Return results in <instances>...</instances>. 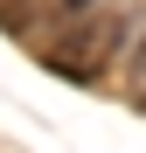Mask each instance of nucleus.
<instances>
[{
	"mask_svg": "<svg viewBox=\"0 0 146 153\" xmlns=\"http://www.w3.org/2000/svg\"><path fill=\"white\" fill-rule=\"evenodd\" d=\"M118 49H125V21H118L111 7H97V14H84V21H63L42 63L56 70V76H77V84H84V76H97Z\"/></svg>",
	"mask_w": 146,
	"mask_h": 153,
	"instance_id": "obj_1",
	"label": "nucleus"
},
{
	"mask_svg": "<svg viewBox=\"0 0 146 153\" xmlns=\"http://www.w3.org/2000/svg\"><path fill=\"white\" fill-rule=\"evenodd\" d=\"M56 0H0V28H28L35 14H49Z\"/></svg>",
	"mask_w": 146,
	"mask_h": 153,
	"instance_id": "obj_2",
	"label": "nucleus"
},
{
	"mask_svg": "<svg viewBox=\"0 0 146 153\" xmlns=\"http://www.w3.org/2000/svg\"><path fill=\"white\" fill-rule=\"evenodd\" d=\"M104 0H56V21H84V14H97Z\"/></svg>",
	"mask_w": 146,
	"mask_h": 153,
	"instance_id": "obj_3",
	"label": "nucleus"
},
{
	"mask_svg": "<svg viewBox=\"0 0 146 153\" xmlns=\"http://www.w3.org/2000/svg\"><path fill=\"white\" fill-rule=\"evenodd\" d=\"M132 76H139V84H146V28L132 35Z\"/></svg>",
	"mask_w": 146,
	"mask_h": 153,
	"instance_id": "obj_4",
	"label": "nucleus"
}]
</instances>
